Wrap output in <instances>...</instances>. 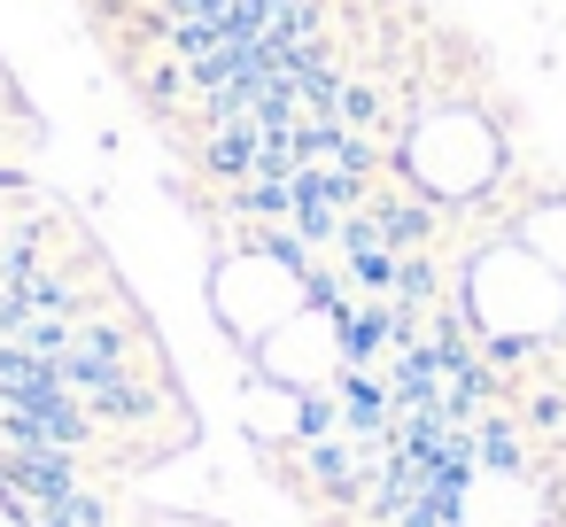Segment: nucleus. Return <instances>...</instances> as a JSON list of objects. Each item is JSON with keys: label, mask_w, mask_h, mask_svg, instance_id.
<instances>
[{"label": "nucleus", "mask_w": 566, "mask_h": 527, "mask_svg": "<svg viewBox=\"0 0 566 527\" xmlns=\"http://www.w3.org/2000/svg\"><path fill=\"white\" fill-rule=\"evenodd\" d=\"M349 272H357L365 287H380V295H388V287H396V272H403V256L380 241V225H349Z\"/></svg>", "instance_id": "obj_1"}, {"label": "nucleus", "mask_w": 566, "mask_h": 527, "mask_svg": "<svg viewBox=\"0 0 566 527\" xmlns=\"http://www.w3.org/2000/svg\"><path fill=\"white\" fill-rule=\"evenodd\" d=\"M481 457H489V465H520V450H512V426H489V434H481Z\"/></svg>", "instance_id": "obj_2"}, {"label": "nucleus", "mask_w": 566, "mask_h": 527, "mask_svg": "<svg viewBox=\"0 0 566 527\" xmlns=\"http://www.w3.org/2000/svg\"><path fill=\"white\" fill-rule=\"evenodd\" d=\"M32 527H71V519H63V512H40V519H32Z\"/></svg>", "instance_id": "obj_3"}]
</instances>
